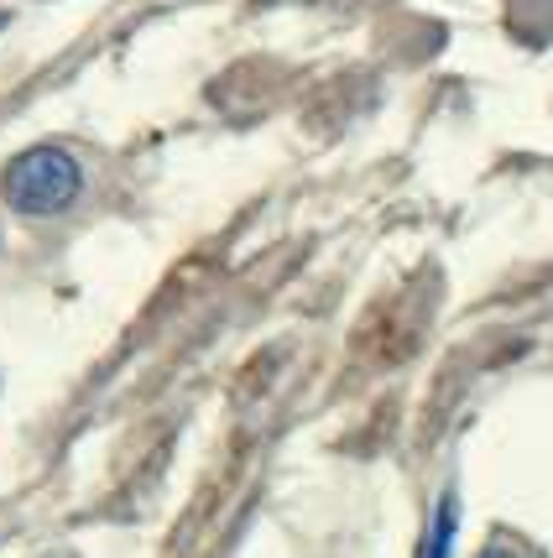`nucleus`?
I'll return each instance as SVG.
<instances>
[{
	"label": "nucleus",
	"mask_w": 553,
	"mask_h": 558,
	"mask_svg": "<svg viewBox=\"0 0 553 558\" xmlns=\"http://www.w3.org/2000/svg\"><path fill=\"white\" fill-rule=\"evenodd\" d=\"M0 194L5 204L26 219L63 215L73 198L84 194V168L73 162L63 146H32L22 157H11L0 172Z\"/></svg>",
	"instance_id": "obj_1"
},
{
	"label": "nucleus",
	"mask_w": 553,
	"mask_h": 558,
	"mask_svg": "<svg viewBox=\"0 0 553 558\" xmlns=\"http://www.w3.org/2000/svg\"><path fill=\"white\" fill-rule=\"evenodd\" d=\"M485 558H517V554H502V548H491V554H485Z\"/></svg>",
	"instance_id": "obj_2"
}]
</instances>
